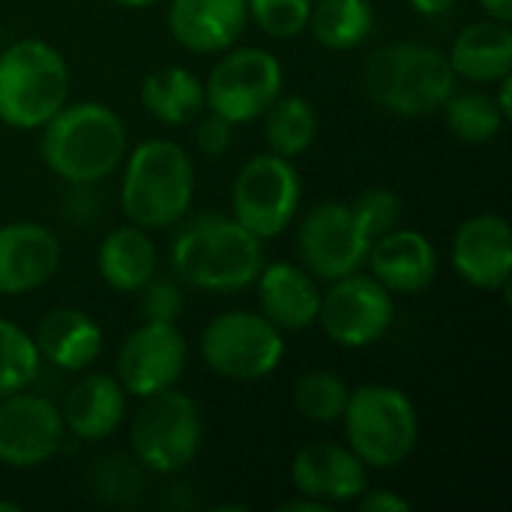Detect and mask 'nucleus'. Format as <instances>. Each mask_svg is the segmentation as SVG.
I'll return each instance as SVG.
<instances>
[{"mask_svg":"<svg viewBox=\"0 0 512 512\" xmlns=\"http://www.w3.org/2000/svg\"><path fill=\"white\" fill-rule=\"evenodd\" d=\"M282 84L285 69L273 51L258 45H231L222 51L204 81V102L207 111L243 126L264 117V111L282 96Z\"/></svg>","mask_w":512,"mask_h":512,"instance_id":"nucleus-10","label":"nucleus"},{"mask_svg":"<svg viewBox=\"0 0 512 512\" xmlns=\"http://www.w3.org/2000/svg\"><path fill=\"white\" fill-rule=\"evenodd\" d=\"M408 6L417 12V15H426V18H435V15H447L456 0H408Z\"/></svg>","mask_w":512,"mask_h":512,"instance_id":"nucleus-38","label":"nucleus"},{"mask_svg":"<svg viewBox=\"0 0 512 512\" xmlns=\"http://www.w3.org/2000/svg\"><path fill=\"white\" fill-rule=\"evenodd\" d=\"M453 270L480 291H504L512 279V231L507 216L477 213L459 225L450 246Z\"/></svg>","mask_w":512,"mask_h":512,"instance_id":"nucleus-15","label":"nucleus"},{"mask_svg":"<svg viewBox=\"0 0 512 512\" xmlns=\"http://www.w3.org/2000/svg\"><path fill=\"white\" fill-rule=\"evenodd\" d=\"M264 240L234 216L201 213L177 222L168 264L174 276L198 291L237 294L255 285L264 267Z\"/></svg>","mask_w":512,"mask_h":512,"instance_id":"nucleus-1","label":"nucleus"},{"mask_svg":"<svg viewBox=\"0 0 512 512\" xmlns=\"http://www.w3.org/2000/svg\"><path fill=\"white\" fill-rule=\"evenodd\" d=\"M201 360L213 375L225 381H264L285 360V336L261 312L231 309L204 327Z\"/></svg>","mask_w":512,"mask_h":512,"instance_id":"nucleus-8","label":"nucleus"},{"mask_svg":"<svg viewBox=\"0 0 512 512\" xmlns=\"http://www.w3.org/2000/svg\"><path fill=\"white\" fill-rule=\"evenodd\" d=\"M306 30L330 51L360 48L375 30V6L372 0H312Z\"/></svg>","mask_w":512,"mask_h":512,"instance_id":"nucleus-26","label":"nucleus"},{"mask_svg":"<svg viewBox=\"0 0 512 512\" xmlns=\"http://www.w3.org/2000/svg\"><path fill=\"white\" fill-rule=\"evenodd\" d=\"M486 18H495V21H507L512 24V0H480Z\"/></svg>","mask_w":512,"mask_h":512,"instance_id":"nucleus-39","label":"nucleus"},{"mask_svg":"<svg viewBox=\"0 0 512 512\" xmlns=\"http://www.w3.org/2000/svg\"><path fill=\"white\" fill-rule=\"evenodd\" d=\"M348 447L369 471L399 468L420 444V417L411 396L393 384H363L351 390L345 414Z\"/></svg>","mask_w":512,"mask_h":512,"instance_id":"nucleus-6","label":"nucleus"},{"mask_svg":"<svg viewBox=\"0 0 512 512\" xmlns=\"http://www.w3.org/2000/svg\"><path fill=\"white\" fill-rule=\"evenodd\" d=\"M255 285H258L261 315L282 333H300L318 324L321 285L303 264L294 261L264 264Z\"/></svg>","mask_w":512,"mask_h":512,"instance_id":"nucleus-20","label":"nucleus"},{"mask_svg":"<svg viewBox=\"0 0 512 512\" xmlns=\"http://www.w3.org/2000/svg\"><path fill=\"white\" fill-rule=\"evenodd\" d=\"M351 387L345 384L342 375L327 372V369H312L294 384V408L303 420L315 426H333L342 420L345 405H348Z\"/></svg>","mask_w":512,"mask_h":512,"instance_id":"nucleus-29","label":"nucleus"},{"mask_svg":"<svg viewBox=\"0 0 512 512\" xmlns=\"http://www.w3.org/2000/svg\"><path fill=\"white\" fill-rule=\"evenodd\" d=\"M246 9L270 39H294L309 27L312 0H246Z\"/></svg>","mask_w":512,"mask_h":512,"instance_id":"nucleus-32","label":"nucleus"},{"mask_svg":"<svg viewBox=\"0 0 512 512\" xmlns=\"http://www.w3.org/2000/svg\"><path fill=\"white\" fill-rule=\"evenodd\" d=\"M171 39L192 54L228 51L249 24L246 0H171L165 15Z\"/></svg>","mask_w":512,"mask_h":512,"instance_id":"nucleus-18","label":"nucleus"},{"mask_svg":"<svg viewBox=\"0 0 512 512\" xmlns=\"http://www.w3.org/2000/svg\"><path fill=\"white\" fill-rule=\"evenodd\" d=\"M351 210L357 216V222L363 225V231L378 240L381 234L393 231L399 222H402V198L387 189V186H372V189H363L354 201H351Z\"/></svg>","mask_w":512,"mask_h":512,"instance_id":"nucleus-33","label":"nucleus"},{"mask_svg":"<svg viewBox=\"0 0 512 512\" xmlns=\"http://www.w3.org/2000/svg\"><path fill=\"white\" fill-rule=\"evenodd\" d=\"M159 267V252L150 231L138 225H120L108 231L96 249V270L102 282L117 294H138Z\"/></svg>","mask_w":512,"mask_h":512,"instance_id":"nucleus-24","label":"nucleus"},{"mask_svg":"<svg viewBox=\"0 0 512 512\" xmlns=\"http://www.w3.org/2000/svg\"><path fill=\"white\" fill-rule=\"evenodd\" d=\"M141 105L144 111L162 126H189L201 111L204 102V81L186 66H159L141 81Z\"/></svg>","mask_w":512,"mask_h":512,"instance_id":"nucleus-25","label":"nucleus"},{"mask_svg":"<svg viewBox=\"0 0 512 512\" xmlns=\"http://www.w3.org/2000/svg\"><path fill=\"white\" fill-rule=\"evenodd\" d=\"M63 438V414L48 396L21 390L0 399V465L39 468L63 450Z\"/></svg>","mask_w":512,"mask_h":512,"instance_id":"nucleus-14","label":"nucleus"},{"mask_svg":"<svg viewBox=\"0 0 512 512\" xmlns=\"http://www.w3.org/2000/svg\"><path fill=\"white\" fill-rule=\"evenodd\" d=\"M42 357L33 336L9 318H0V399L30 390L39 378Z\"/></svg>","mask_w":512,"mask_h":512,"instance_id":"nucleus-30","label":"nucleus"},{"mask_svg":"<svg viewBox=\"0 0 512 512\" xmlns=\"http://www.w3.org/2000/svg\"><path fill=\"white\" fill-rule=\"evenodd\" d=\"M114 3L129 6V9H144V6H153V3H159V0H114Z\"/></svg>","mask_w":512,"mask_h":512,"instance_id":"nucleus-41","label":"nucleus"},{"mask_svg":"<svg viewBox=\"0 0 512 512\" xmlns=\"http://www.w3.org/2000/svg\"><path fill=\"white\" fill-rule=\"evenodd\" d=\"M357 507H360V512H411V501L396 495V492L366 486L363 495L357 498Z\"/></svg>","mask_w":512,"mask_h":512,"instance_id":"nucleus-36","label":"nucleus"},{"mask_svg":"<svg viewBox=\"0 0 512 512\" xmlns=\"http://www.w3.org/2000/svg\"><path fill=\"white\" fill-rule=\"evenodd\" d=\"M279 510L282 512H333V507H330V504H324V501H315V498H309V495H297V498H291V501L279 504Z\"/></svg>","mask_w":512,"mask_h":512,"instance_id":"nucleus-37","label":"nucleus"},{"mask_svg":"<svg viewBox=\"0 0 512 512\" xmlns=\"http://www.w3.org/2000/svg\"><path fill=\"white\" fill-rule=\"evenodd\" d=\"M303 204V180L294 159L258 153L246 159L231 186V216L255 237L270 240L285 234Z\"/></svg>","mask_w":512,"mask_h":512,"instance_id":"nucleus-9","label":"nucleus"},{"mask_svg":"<svg viewBox=\"0 0 512 512\" xmlns=\"http://www.w3.org/2000/svg\"><path fill=\"white\" fill-rule=\"evenodd\" d=\"M495 84H498V96H495V102H498V108L504 111V117H507V120H512V93H510L512 72L510 75H504L501 81H495Z\"/></svg>","mask_w":512,"mask_h":512,"instance_id":"nucleus-40","label":"nucleus"},{"mask_svg":"<svg viewBox=\"0 0 512 512\" xmlns=\"http://www.w3.org/2000/svg\"><path fill=\"white\" fill-rule=\"evenodd\" d=\"M63 261L57 234L30 219L0 225V294L21 297L48 285Z\"/></svg>","mask_w":512,"mask_h":512,"instance_id":"nucleus-16","label":"nucleus"},{"mask_svg":"<svg viewBox=\"0 0 512 512\" xmlns=\"http://www.w3.org/2000/svg\"><path fill=\"white\" fill-rule=\"evenodd\" d=\"M363 90L387 114L426 117L456 90V72L444 51L423 42H390L363 63Z\"/></svg>","mask_w":512,"mask_h":512,"instance_id":"nucleus-4","label":"nucleus"},{"mask_svg":"<svg viewBox=\"0 0 512 512\" xmlns=\"http://www.w3.org/2000/svg\"><path fill=\"white\" fill-rule=\"evenodd\" d=\"M291 483L297 495H309L330 507L354 504L369 486V468L351 447L315 441L297 450L291 462Z\"/></svg>","mask_w":512,"mask_h":512,"instance_id":"nucleus-17","label":"nucleus"},{"mask_svg":"<svg viewBox=\"0 0 512 512\" xmlns=\"http://www.w3.org/2000/svg\"><path fill=\"white\" fill-rule=\"evenodd\" d=\"M141 471L138 462L129 456H108L99 459L90 474V489L105 504H135L141 495Z\"/></svg>","mask_w":512,"mask_h":512,"instance_id":"nucleus-31","label":"nucleus"},{"mask_svg":"<svg viewBox=\"0 0 512 512\" xmlns=\"http://www.w3.org/2000/svg\"><path fill=\"white\" fill-rule=\"evenodd\" d=\"M144 405L132 417L129 447L132 459L162 477L186 471L201 453L204 420L201 408L189 393L177 387L141 399Z\"/></svg>","mask_w":512,"mask_h":512,"instance_id":"nucleus-7","label":"nucleus"},{"mask_svg":"<svg viewBox=\"0 0 512 512\" xmlns=\"http://www.w3.org/2000/svg\"><path fill=\"white\" fill-rule=\"evenodd\" d=\"M327 285L330 288L321 291L318 324L330 342L348 351H360L390 333L396 321V303L375 276L360 270Z\"/></svg>","mask_w":512,"mask_h":512,"instance_id":"nucleus-11","label":"nucleus"},{"mask_svg":"<svg viewBox=\"0 0 512 512\" xmlns=\"http://www.w3.org/2000/svg\"><path fill=\"white\" fill-rule=\"evenodd\" d=\"M264 141L273 153L285 159L303 156L321 129L318 111L306 96H279L267 111H264Z\"/></svg>","mask_w":512,"mask_h":512,"instance_id":"nucleus-27","label":"nucleus"},{"mask_svg":"<svg viewBox=\"0 0 512 512\" xmlns=\"http://www.w3.org/2000/svg\"><path fill=\"white\" fill-rule=\"evenodd\" d=\"M183 291L174 279L168 276H153L141 291H138V312L144 321H162V324H177L183 315Z\"/></svg>","mask_w":512,"mask_h":512,"instance_id":"nucleus-34","label":"nucleus"},{"mask_svg":"<svg viewBox=\"0 0 512 512\" xmlns=\"http://www.w3.org/2000/svg\"><path fill=\"white\" fill-rule=\"evenodd\" d=\"M369 276H375L390 294H420L438 279V249L414 228H393L372 240Z\"/></svg>","mask_w":512,"mask_h":512,"instance_id":"nucleus-19","label":"nucleus"},{"mask_svg":"<svg viewBox=\"0 0 512 512\" xmlns=\"http://www.w3.org/2000/svg\"><path fill=\"white\" fill-rule=\"evenodd\" d=\"M0 510L18 512V510H21V504H12V501H0Z\"/></svg>","mask_w":512,"mask_h":512,"instance_id":"nucleus-42","label":"nucleus"},{"mask_svg":"<svg viewBox=\"0 0 512 512\" xmlns=\"http://www.w3.org/2000/svg\"><path fill=\"white\" fill-rule=\"evenodd\" d=\"M447 60L456 78H465L471 84L501 81L512 72V27L495 18L465 24L456 33Z\"/></svg>","mask_w":512,"mask_h":512,"instance_id":"nucleus-23","label":"nucleus"},{"mask_svg":"<svg viewBox=\"0 0 512 512\" xmlns=\"http://www.w3.org/2000/svg\"><path fill=\"white\" fill-rule=\"evenodd\" d=\"M192 126H195L192 138H195V147H198L201 156L219 159L234 147V123H228L225 117L210 111L207 117H195Z\"/></svg>","mask_w":512,"mask_h":512,"instance_id":"nucleus-35","label":"nucleus"},{"mask_svg":"<svg viewBox=\"0 0 512 512\" xmlns=\"http://www.w3.org/2000/svg\"><path fill=\"white\" fill-rule=\"evenodd\" d=\"M126 405H129V396L114 375L90 372V375H81L69 387L60 405V414H63L69 435H75L78 441L96 444V441L111 438L123 426Z\"/></svg>","mask_w":512,"mask_h":512,"instance_id":"nucleus-21","label":"nucleus"},{"mask_svg":"<svg viewBox=\"0 0 512 512\" xmlns=\"http://www.w3.org/2000/svg\"><path fill=\"white\" fill-rule=\"evenodd\" d=\"M33 342L48 366L60 372H81L99 360L105 333L93 315L72 306H60L42 315Z\"/></svg>","mask_w":512,"mask_h":512,"instance_id":"nucleus-22","label":"nucleus"},{"mask_svg":"<svg viewBox=\"0 0 512 512\" xmlns=\"http://www.w3.org/2000/svg\"><path fill=\"white\" fill-rule=\"evenodd\" d=\"M195 201V162L171 138H147L126 150L120 210L144 231L174 228Z\"/></svg>","mask_w":512,"mask_h":512,"instance_id":"nucleus-3","label":"nucleus"},{"mask_svg":"<svg viewBox=\"0 0 512 512\" xmlns=\"http://www.w3.org/2000/svg\"><path fill=\"white\" fill-rule=\"evenodd\" d=\"M69 102V66L42 39L0 48V123L18 132L42 129Z\"/></svg>","mask_w":512,"mask_h":512,"instance_id":"nucleus-5","label":"nucleus"},{"mask_svg":"<svg viewBox=\"0 0 512 512\" xmlns=\"http://www.w3.org/2000/svg\"><path fill=\"white\" fill-rule=\"evenodd\" d=\"M39 132V156L66 186L108 180L129 150V132L120 114L93 99L66 102Z\"/></svg>","mask_w":512,"mask_h":512,"instance_id":"nucleus-2","label":"nucleus"},{"mask_svg":"<svg viewBox=\"0 0 512 512\" xmlns=\"http://www.w3.org/2000/svg\"><path fill=\"white\" fill-rule=\"evenodd\" d=\"M189 363L186 336L177 324L144 321L120 345L114 369L117 381L132 399H147L162 390L177 387Z\"/></svg>","mask_w":512,"mask_h":512,"instance_id":"nucleus-13","label":"nucleus"},{"mask_svg":"<svg viewBox=\"0 0 512 512\" xmlns=\"http://www.w3.org/2000/svg\"><path fill=\"white\" fill-rule=\"evenodd\" d=\"M441 108H444L447 129L453 132V138L465 144H489L507 126L504 111L498 108L495 96L486 90H453Z\"/></svg>","mask_w":512,"mask_h":512,"instance_id":"nucleus-28","label":"nucleus"},{"mask_svg":"<svg viewBox=\"0 0 512 512\" xmlns=\"http://www.w3.org/2000/svg\"><path fill=\"white\" fill-rule=\"evenodd\" d=\"M372 237L357 222L351 204L321 201L297 225V255L300 264L318 282H336L342 276L360 273L366 267Z\"/></svg>","mask_w":512,"mask_h":512,"instance_id":"nucleus-12","label":"nucleus"}]
</instances>
